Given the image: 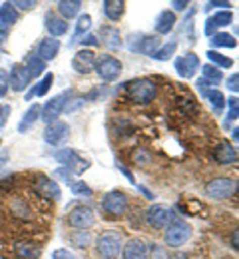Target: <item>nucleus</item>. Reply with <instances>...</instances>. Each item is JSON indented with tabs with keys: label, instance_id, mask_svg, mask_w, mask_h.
I'll use <instances>...</instances> for the list:
<instances>
[{
	"label": "nucleus",
	"instance_id": "f257e3e1",
	"mask_svg": "<svg viewBox=\"0 0 239 259\" xmlns=\"http://www.w3.org/2000/svg\"><path fill=\"white\" fill-rule=\"evenodd\" d=\"M126 94L130 102H134L137 106H146L154 102V98L158 94V86L152 78H137L126 84Z\"/></svg>",
	"mask_w": 239,
	"mask_h": 259
},
{
	"label": "nucleus",
	"instance_id": "f03ea898",
	"mask_svg": "<svg viewBox=\"0 0 239 259\" xmlns=\"http://www.w3.org/2000/svg\"><path fill=\"white\" fill-rule=\"evenodd\" d=\"M122 247H124V237L116 229L104 231L96 237V249L104 259H118Z\"/></svg>",
	"mask_w": 239,
	"mask_h": 259
},
{
	"label": "nucleus",
	"instance_id": "7ed1b4c3",
	"mask_svg": "<svg viewBox=\"0 0 239 259\" xmlns=\"http://www.w3.org/2000/svg\"><path fill=\"white\" fill-rule=\"evenodd\" d=\"M130 207V199L128 195L120 190H112L104 195L102 199V209L104 213L110 218V220H118V218H124L126 211Z\"/></svg>",
	"mask_w": 239,
	"mask_h": 259
},
{
	"label": "nucleus",
	"instance_id": "20e7f679",
	"mask_svg": "<svg viewBox=\"0 0 239 259\" xmlns=\"http://www.w3.org/2000/svg\"><path fill=\"white\" fill-rule=\"evenodd\" d=\"M72 96H74L72 90H64V92H60L56 98L48 100V102L40 108V120L46 122V124L56 122V120L62 116V112H64V108H66V104L70 102Z\"/></svg>",
	"mask_w": 239,
	"mask_h": 259
},
{
	"label": "nucleus",
	"instance_id": "39448f33",
	"mask_svg": "<svg viewBox=\"0 0 239 259\" xmlns=\"http://www.w3.org/2000/svg\"><path fill=\"white\" fill-rule=\"evenodd\" d=\"M237 192V180L233 178H213L205 184V195L211 199H229Z\"/></svg>",
	"mask_w": 239,
	"mask_h": 259
},
{
	"label": "nucleus",
	"instance_id": "423d86ee",
	"mask_svg": "<svg viewBox=\"0 0 239 259\" xmlns=\"http://www.w3.org/2000/svg\"><path fill=\"white\" fill-rule=\"evenodd\" d=\"M94 70L100 76V80H104V82H114V80L120 78V74L124 70V64L116 56H112V54H102L100 58H96Z\"/></svg>",
	"mask_w": 239,
	"mask_h": 259
},
{
	"label": "nucleus",
	"instance_id": "0eeeda50",
	"mask_svg": "<svg viewBox=\"0 0 239 259\" xmlns=\"http://www.w3.org/2000/svg\"><path fill=\"white\" fill-rule=\"evenodd\" d=\"M189 237H192L189 224H185L183 220H177V218L166 227V235H164L168 247H181L183 243H187Z\"/></svg>",
	"mask_w": 239,
	"mask_h": 259
},
{
	"label": "nucleus",
	"instance_id": "6e6552de",
	"mask_svg": "<svg viewBox=\"0 0 239 259\" xmlns=\"http://www.w3.org/2000/svg\"><path fill=\"white\" fill-rule=\"evenodd\" d=\"M144 215H146L148 226H152L154 229H166V227L170 226L171 222L175 220V215H173L171 207L164 205V203H156V205L148 207Z\"/></svg>",
	"mask_w": 239,
	"mask_h": 259
},
{
	"label": "nucleus",
	"instance_id": "1a4fd4ad",
	"mask_svg": "<svg viewBox=\"0 0 239 259\" xmlns=\"http://www.w3.org/2000/svg\"><path fill=\"white\" fill-rule=\"evenodd\" d=\"M54 160L58 163H62L66 169H70L72 174H84L88 167H90V162H86L84 158L78 156L76 150L72 148H64V150H58L54 154Z\"/></svg>",
	"mask_w": 239,
	"mask_h": 259
},
{
	"label": "nucleus",
	"instance_id": "9d476101",
	"mask_svg": "<svg viewBox=\"0 0 239 259\" xmlns=\"http://www.w3.org/2000/svg\"><path fill=\"white\" fill-rule=\"evenodd\" d=\"M32 188H34V192L40 195V197L50 199V201H58V199L62 197V190H60L58 182H54L52 178H48V176H44V174L36 176L34 182H32Z\"/></svg>",
	"mask_w": 239,
	"mask_h": 259
},
{
	"label": "nucleus",
	"instance_id": "9b49d317",
	"mask_svg": "<svg viewBox=\"0 0 239 259\" xmlns=\"http://www.w3.org/2000/svg\"><path fill=\"white\" fill-rule=\"evenodd\" d=\"M96 222V213L92 211V207L88 205H76L74 209H70L68 213V224L80 231H86L88 227L94 226Z\"/></svg>",
	"mask_w": 239,
	"mask_h": 259
},
{
	"label": "nucleus",
	"instance_id": "f8f14e48",
	"mask_svg": "<svg viewBox=\"0 0 239 259\" xmlns=\"http://www.w3.org/2000/svg\"><path fill=\"white\" fill-rule=\"evenodd\" d=\"M173 68H175V72H177L181 78H185V80H187V78H194L196 72L202 68L200 56L194 54V52H185L183 56H177V58H175Z\"/></svg>",
	"mask_w": 239,
	"mask_h": 259
},
{
	"label": "nucleus",
	"instance_id": "ddd939ff",
	"mask_svg": "<svg viewBox=\"0 0 239 259\" xmlns=\"http://www.w3.org/2000/svg\"><path fill=\"white\" fill-rule=\"evenodd\" d=\"M96 66V52L92 48H82L72 56V70L78 74H90Z\"/></svg>",
	"mask_w": 239,
	"mask_h": 259
},
{
	"label": "nucleus",
	"instance_id": "4468645a",
	"mask_svg": "<svg viewBox=\"0 0 239 259\" xmlns=\"http://www.w3.org/2000/svg\"><path fill=\"white\" fill-rule=\"evenodd\" d=\"M70 136V126L62 120H56L52 124H48L44 130V142L50 146H60L62 142H66Z\"/></svg>",
	"mask_w": 239,
	"mask_h": 259
},
{
	"label": "nucleus",
	"instance_id": "2eb2a0df",
	"mask_svg": "<svg viewBox=\"0 0 239 259\" xmlns=\"http://www.w3.org/2000/svg\"><path fill=\"white\" fill-rule=\"evenodd\" d=\"M130 50L132 52H139V54H146V56H152L158 48H160V38L158 36H146V34H137L132 36L130 40Z\"/></svg>",
	"mask_w": 239,
	"mask_h": 259
},
{
	"label": "nucleus",
	"instance_id": "dca6fc26",
	"mask_svg": "<svg viewBox=\"0 0 239 259\" xmlns=\"http://www.w3.org/2000/svg\"><path fill=\"white\" fill-rule=\"evenodd\" d=\"M30 74H28V70H26V66L24 64H14L10 68V72H8V86L14 90V92H22V90H26L28 88V84H30Z\"/></svg>",
	"mask_w": 239,
	"mask_h": 259
},
{
	"label": "nucleus",
	"instance_id": "f3484780",
	"mask_svg": "<svg viewBox=\"0 0 239 259\" xmlns=\"http://www.w3.org/2000/svg\"><path fill=\"white\" fill-rule=\"evenodd\" d=\"M233 22V12L231 10H219L215 14H211L207 20H205V36H213L219 28H225Z\"/></svg>",
	"mask_w": 239,
	"mask_h": 259
},
{
	"label": "nucleus",
	"instance_id": "a211bd4d",
	"mask_svg": "<svg viewBox=\"0 0 239 259\" xmlns=\"http://www.w3.org/2000/svg\"><path fill=\"white\" fill-rule=\"evenodd\" d=\"M213 158L215 162L221 163V165H229V163L237 162V148L227 142V140H221L215 148H213Z\"/></svg>",
	"mask_w": 239,
	"mask_h": 259
},
{
	"label": "nucleus",
	"instance_id": "6ab92c4d",
	"mask_svg": "<svg viewBox=\"0 0 239 259\" xmlns=\"http://www.w3.org/2000/svg\"><path fill=\"white\" fill-rule=\"evenodd\" d=\"M150 253H148V243L141 241V239H130L124 243L122 247V259H148Z\"/></svg>",
	"mask_w": 239,
	"mask_h": 259
},
{
	"label": "nucleus",
	"instance_id": "aec40b11",
	"mask_svg": "<svg viewBox=\"0 0 239 259\" xmlns=\"http://www.w3.org/2000/svg\"><path fill=\"white\" fill-rule=\"evenodd\" d=\"M44 26H46V30L50 34V38H56V40L68 32V22H66L64 18L56 16V12H52V10L46 12V16H44Z\"/></svg>",
	"mask_w": 239,
	"mask_h": 259
},
{
	"label": "nucleus",
	"instance_id": "412c9836",
	"mask_svg": "<svg viewBox=\"0 0 239 259\" xmlns=\"http://www.w3.org/2000/svg\"><path fill=\"white\" fill-rule=\"evenodd\" d=\"M58 52H60V40L48 36V38H42V40H40L38 50H36V56H38L42 62H50V60H54V58L58 56Z\"/></svg>",
	"mask_w": 239,
	"mask_h": 259
},
{
	"label": "nucleus",
	"instance_id": "4be33fe9",
	"mask_svg": "<svg viewBox=\"0 0 239 259\" xmlns=\"http://www.w3.org/2000/svg\"><path fill=\"white\" fill-rule=\"evenodd\" d=\"M40 253H42V247L34 241L20 239L14 243V255L18 259H40Z\"/></svg>",
	"mask_w": 239,
	"mask_h": 259
},
{
	"label": "nucleus",
	"instance_id": "5701e85b",
	"mask_svg": "<svg viewBox=\"0 0 239 259\" xmlns=\"http://www.w3.org/2000/svg\"><path fill=\"white\" fill-rule=\"evenodd\" d=\"M98 42L104 44L108 50H118V48H122V34L116 26H102Z\"/></svg>",
	"mask_w": 239,
	"mask_h": 259
},
{
	"label": "nucleus",
	"instance_id": "b1692460",
	"mask_svg": "<svg viewBox=\"0 0 239 259\" xmlns=\"http://www.w3.org/2000/svg\"><path fill=\"white\" fill-rule=\"evenodd\" d=\"M175 22H177V18H175V14L171 10H162L154 20V30H156V34H164L166 36V34H170L175 28Z\"/></svg>",
	"mask_w": 239,
	"mask_h": 259
},
{
	"label": "nucleus",
	"instance_id": "393cba45",
	"mask_svg": "<svg viewBox=\"0 0 239 259\" xmlns=\"http://www.w3.org/2000/svg\"><path fill=\"white\" fill-rule=\"evenodd\" d=\"M102 12L108 20L116 22V20H120V18L124 16V12H126V2H124V0H104Z\"/></svg>",
	"mask_w": 239,
	"mask_h": 259
},
{
	"label": "nucleus",
	"instance_id": "a878e982",
	"mask_svg": "<svg viewBox=\"0 0 239 259\" xmlns=\"http://www.w3.org/2000/svg\"><path fill=\"white\" fill-rule=\"evenodd\" d=\"M80 8H82V2L80 0H58L56 2V10L60 12V18H64V20L76 18L78 12H80Z\"/></svg>",
	"mask_w": 239,
	"mask_h": 259
},
{
	"label": "nucleus",
	"instance_id": "bb28decb",
	"mask_svg": "<svg viewBox=\"0 0 239 259\" xmlns=\"http://www.w3.org/2000/svg\"><path fill=\"white\" fill-rule=\"evenodd\" d=\"M38 120H40V104H32V106L26 110V114L22 116V120H20V124H18V132L24 134L26 130L32 128Z\"/></svg>",
	"mask_w": 239,
	"mask_h": 259
},
{
	"label": "nucleus",
	"instance_id": "cd10ccee",
	"mask_svg": "<svg viewBox=\"0 0 239 259\" xmlns=\"http://www.w3.org/2000/svg\"><path fill=\"white\" fill-rule=\"evenodd\" d=\"M18 10L12 6V2H2L0 4V24H4L6 28H10L12 24L18 22Z\"/></svg>",
	"mask_w": 239,
	"mask_h": 259
},
{
	"label": "nucleus",
	"instance_id": "c85d7f7f",
	"mask_svg": "<svg viewBox=\"0 0 239 259\" xmlns=\"http://www.w3.org/2000/svg\"><path fill=\"white\" fill-rule=\"evenodd\" d=\"M52 82H54V74H50V72H46L44 74V78L36 84L34 88L28 92V96H26V100H30L32 96H38V98H42V96H46L48 92H50V88H52Z\"/></svg>",
	"mask_w": 239,
	"mask_h": 259
},
{
	"label": "nucleus",
	"instance_id": "c756f323",
	"mask_svg": "<svg viewBox=\"0 0 239 259\" xmlns=\"http://www.w3.org/2000/svg\"><path fill=\"white\" fill-rule=\"evenodd\" d=\"M209 40H211L213 48H235L237 46L235 36H231V34L227 32H215Z\"/></svg>",
	"mask_w": 239,
	"mask_h": 259
},
{
	"label": "nucleus",
	"instance_id": "7c9ffc66",
	"mask_svg": "<svg viewBox=\"0 0 239 259\" xmlns=\"http://www.w3.org/2000/svg\"><path fill=\"white\" fill-rule=\"evenodd\" d=\"M202 76H204V80L209 84V86H217L221 80H223V72L219 70V68H215V66L211 64H205L202 66Z\"/></svg>",
	"mask_w": 239,
	"mask_h": 259
},
{
	"label": "nucleus",
	"instance_id": "2f4dec72",
	"mask_svg": "<svg viewBox=\"0 0 239 259\" xmlns=\"http://www.w3.org/2000/svg\"><path fill=\"white\" fill-rule=\"evenodd\" d=\"M90 28H92V16H90V14H82V16H78V20H76V28H74V38H70V46L78 40V36L90 32Z\"/></svg>",
	"mask_w": 239,
	"mask_h": 259
},
{
	"label": "nucleus",
	"instance_id": "473e14b6",
	"mask_svg": "<svg viewBox=\"0 0 239 259\" xmlns=\"http://www.w3.org/2000/svg\"><path fill=\"white\" fill-rule=\"evenodd\" d=\"M205 56H207V60L211 62V66H215V68H231V66H233V58L223 56V54H219L217 50H207Z\"/></svg>",
	"mask_w": 239,
	"mask_h": 259
},
{
	"label": "nucleus",
	"instance_id": "72a5a7b5",
	"mask_svg": "<svg viewBox=\"0 0 239 259\" xmlns=\"http://www.w3.org/2000/svg\"><path fill=\"white\" fill-rule=\"evenodd\" d=\"M175 50H177V42L171 40V42H168V44L160 46V48L152 54V58H154V60H160V62H166V60H170L171 56L175 54Z\"/></svg>",
	"mask_w": 239,
	"mask_h": 259
},
{
	"label": "nucleus",
	"instance_id": "f704fd0d",
	"mask_svg": "<svg viewBox=\"0 0 239 259\" xmlns=\"http://www.w3.org/2000/svg\"><path fill=\"white\" fill-rule=\"evenodd\" d=\"M68 188H70V192L74 195H78V197H90V195L94 194L92 192V188L86 184V182H82V180H70L68 182Z\"/></svg>",
	"mask_w": 239,
	"mask_h": 259
},
{
	"label": "nucleus",
	"instance_id": "c9c22d12",
	"mask_svg": "<svg viewBox=\"0 0 239 259\" xmlns=\"http://www.w3.org/2000/svg\"><path fill=\"white\" fill-rule=\"evenodd\" d=\"M205 98H207V102L211 104V108H213L217 114L223 110V106H225V98H223V94H221V90L211 88V90L205 94Z\"/></svg>",
	"mask_w": 239,
	"mask_h": 259
},
{
	"label": "nucleus",
	"instance_id": "e433bc0d",
	"mask_svg": "<svg viewBox=\"0 0 239 259\" xmlns=\"http://www.w3.org/2000/svg\"><path fill=\"white\" fill-rule=\"evenodd\" d=\"M26 70H28V74H30V78H38L40 74H44L46 72V62H42L38 56H30L28 58V62H26Z\"/></svg>",
	"mask_w": 239,
	"mask_h": 259
},
{
	"label": "nucleus",
	"instance_id": "4c0bfd02",
	"mask_svg": "<svg viewBox=\"0 0 239 259\" xmlns=\"http://www.w3.org/2000/svg\"><path fill=\"white\" fill-rule=\"evenodd\" d=\"M10 209H12V213H14V215H18V218H26V220H28V218H32V215H30L28 205H26L22 199H14V201H12V205H10Z\"/></svg>",
	"mask_w": 239,
	"mask_h": 259
},
{
	"label": "nucleus",
	"instance_id": "58836bf2",
	"mask_svg": "<svg viewBox=\"0 0 239 259\" xmlns=\"http://www.w3.org/2000/svg\"><path fill=\"white\" fill-rule=\"evenodd\" d=\"M12 6H14L16 10L30 12V10H34L36 6H38V2H36V0H14V2H12Z\"/></svg>",
	"mask_w": 239,
	"mask_h": 259
},
{
	"label": "nucleus",
	"instance_id": "ea45409f",
	"mask_svg": "<svg viewBox=\"0 0 239 259\" xmlns=\"http://www.w3.org/2000/svg\"><path fill=\"white\" fill-rule=\"evenodd\" d=\"M148 253H152V259H168V249L156 243L148 245Z\"/></svg>",
	"mask_w": 239,
	"mask_h": 259
},
{
	"label": "nucleus",
	"instance_id": "a19ab883",
	"mask_svg": "<svg viewBox=\"0 0 239 259\" xmlns=\"http://www.w3.org/2000/svg\"><path fill=\"white\" fill-rule=\"evenodd\" d=\"M80 231V229H78ZM72 239H74V243L78 245V247H86L88 243H90V233L88 231H80V235L76 233V235H72Z\"/></svg>",
	"mask_w": 239,
	"mask_h": 259
},
{
	"label": "nucleus",
	"instance_id": "79ce46f5",
	"mask_svg": "<svg viewBox=\"0 0 239 259\" xmlns=\"http://www.w3.org/2000/svg\"><path fill=\"white\" fill-rule=\"evenodd\" d=\"M52 259H80V257H78L76 253H72L70 249H64V247H62V249H54V251H52Z\"/></svg>",
	"mask_w": 239,
	"mask_h": 259
},
{
	"label": "nucleus",
	"instance_id": "37998d69",
	"mask_svg": "<svg viewBox=\"0 0 239 259\" xmlns=\"http://www.w3.org/2000/svg\"><path fill=\"white\" fill-rule=\"evenodd\" d=\"M227 88H229V92L237 94V90H239V74L237 72H233V74L227 78Z\"/></svg>",
	"mask_w": 239,
	"mask_h": 259
},
{
	"label": "nucleus",
	"instance_id": "c03bdc74",
	"mask_svg": "<svg viewBox=\"0 0 239 259\" xmlns=\"http://www.w3.org/2000/svg\"><path fill=\"white\" fill-rule=\"evenodd\" d=\"M8 92V72L0 68V98Z\"/></svg>",
	"mask_w": 239,
	"mask_h": 259
},
{
	"label": "nucleus",
	"instance_id": "a18cd8bd",
	"mask_svg": "<svg viewBox=\"0 0 239 259\" xmlns=\"http://www.w3.org/2000/svg\"><path fill=\"white\" fill-rule=\"evenodd\" d=\"M171 6H173V10H185V8L189 6V2H187V0H173ZM173 10H171V12H173Z\"/></svg>",
	"mask_w": 239,
	"mask_h": 259
},
{
	"label": "nucleus",
	"instance_id": "49530a36",
	"mask_svg": "<svg viewBox=\"0 0 239 259\" xmlns=\"http://www.w3.org/2000/svg\"><path fill=\"white\" fill-rule=\"evenodd\" d=\"M215 6L227 8V6H231V2H207V4H205V10H211V8H215Z\"/></svg>",
	"mask_w": 239,
	"mask_h": 259
},
{
	"label": "nucleus",
	"instance_id": "de8ad7c7",
	"mask_svg": "<svg viewBox=\"0 0 239 259\" xmlns=\"http://www.w3.org/2000/svg\"><path fill=\"white\" fill-rule=\"evenodd\" d=\"M118 169H120V171H122V174H124V176H126V178L136 186V180H134V176H132V171H130V169H126V167H124V165H120V163H118Z\"/></svg>",
	"mask_w": 239,
	"mask_h": 259
},
{
	"label": "nucleus",
	"instance_id": "09e8293b",
	"mask_svg": "<svg viewBox=\"0 0 239 259\" xmlns=\"http://www.w3.org/2000/svg\"><path fill=\"white\" fill-rule=\"evenodd\" d=\"M82 44H84V46H88V44H92V46H96V44H98V40H96L94 36H90V34H86V38L82 40Z\"/></svg>",
	"mask_w": 239,
	"mask_h": 259
},
{
	"label": "nucleus",
	"instance_id": "8fccbe9b",
	"mask_svg": "<svg viewBox=\"0 0 239 259\" xmlns=\"http://www.w3.org/2000/svg\"><path fill=\"white\" fill-rule=\"evenodd\" d=\"M137 190H139V192H141V194L146 195V197H148V199H154V194H150V192H148V190H146V188H141V186H137Z\"/></svg>",
	"mask_w": 239,
	"mask_h": 259
},
{
	"label": "nucleus",
	"instance_id": "3c124183",
	"mask_svg": "<svg viewBox=\"0 0 239 259\" xmlns=\"http://www.w3.org/2000/svg\"><path fill=\"white\" fill-rule=\"evenodd\" d=\"M6 34H8V28H6L4 24H0V40H2V38H4Z\"/></svg>",
	"mask_w": 239,
	"mask_h": 259
},
{
	"label": "nucleus",
	"instance_id": "603ef678",
	"mask_svg": "<svg viewBox=\"0 0 239 259\" xmlns=\"http://www.w3.org/2000/svg\"><path fill=\"white\" fill-rule=\"evenodd\" d=\"M0 114H2V106H0Z\"/></svg>",
	"mask_w": 239,
	"mask_h": 259
},
{
	"label": "nucleus",
	"instance_id": "864d4df0",
	"mask_svg": "<svg viewBox=\"0 0 239 259\" xmlns=\"http://www.w3.org/2000/svg\"><path fill=\"white\" fill-rule=\"evenodd\" d=\"M0 146H2V140H0Z\"/></svg>",
	"mask_w": 239,
	"mask_h": 259
}]
</instances>
